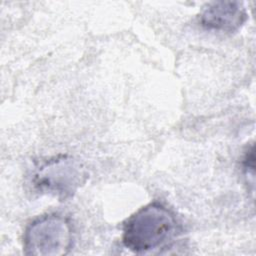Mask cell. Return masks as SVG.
I'll return each instance as SVG.
<instances>
[{
  "instance_id": "obj_1",
  "label": "cell",
  "mask_w": 256,
  "mask_h": 256,
  "mask_svg": "<svg viewBox=\"0 0 256 256\" xmlns=\"http://www.w3.org/2000/svg\"><path fill=\"white\" fill-rule=\"evenodd\" d=\"M181 232L175 213L159 202L134 213L124 224V246L136 254H146L170 246Z\"/></svg>"
},
{
  "instance_id": "obj_3",
  "label": "cell",
  "mask_w": 256,
  "mask_h": 256,
  "mask_svg": "<svg viewBox=\"0 0 256 256\" xmlns=\"http://www.w3.org/2000/svg\"><path fill=\"white\" fill-rule=\"evenodd\" d=\"M87 176L80 161L72 156L60 155L38 164L32 173L31 182L38 191L66 200L85 183Z\"/></svg>"
},
{
  "instance_id": "obj_4",
  "label": "cell",
  "mask_w": 256,
  "mask_h": 256,
  "mask_svg": "<svg viewBox=\"0 0 256 256\" xmlns=\"http://www.w3.org/2000/svg\"><path fill=\"white\" fill-rule=\"evenodd\" d=\"M246 19V10L238 1L210 2L199 15V22L204 28L228 33L238 30Z\"/></svg>"
},
{
  "instance_id": "obj_5",
  "label": "cell",
  "mask_w": 256,
  "mask_h": 256,
  "mask_svg": "<svg viewBox=\"0 0 256 256\" xmlns=\"http://www.w3.org/2000/svg\"><path fill=\"white\" fill-rule=\"evenodd\" d=\"M254 146L251 145L250 148L246 151L245 156H244V161H243V166H244V171L246 177H250L251 181L254 183Z\"/></svg>"
},
{
  "instance_id": "obj_2",
  "label": "cell",
  "mask_w": 256,
  "mask_h": 256,
  "mask_svg": "<svg viewBox=\"0 0 256 256\" xmlns=\"http://www.w3.org/2000/svg\"><path fill=\"white\" fill-rule=\"evenodd\" d=\"M74 234L69 219L48 214L33 220L25 229L23 249L26 255L62 256L73 247Z\"/></svg>"
}]
</instances>
